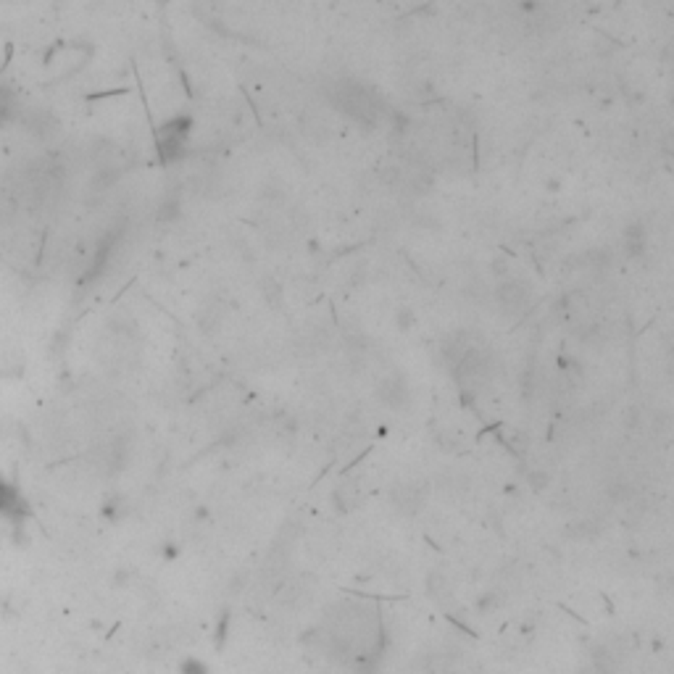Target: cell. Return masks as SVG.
<instances>
[{"label":"cell","mask_w":674,"mask_h":674,"mask_svg":"<svg viewBox=\"0 0 674 674\" xmlns=\"http://www.w3.org/2000/svg\"><path fill=\"white\" fill-rule=\"evenodd\" d=\"M169 130L164 132V137H161V150L167 153L169 158L174 156L176 150L185 148V140H187V121H179V124H167Z\"/></svg>","instance_id":"cell-3"},{"label":"cell","mask_w":674,"mask_h":674,"mask_svg":"<svg viewBox=\"0 0 674 674\" xmlns=\"http://www.w3.org/2000/svg\"><path fill=\"white\" fill-rule=\"evenodd\" d=\"M393 503H395L398 511L403 514H416L419 506L425 503V493L414 485H400V488L393 490Z\"/></svg>","instance_id":"cell-2"},{"label":"cell","mask_w":674,"mask_h":674,"mask_svg":"<svg viewBox=\"0 0 674 674\" xmlns=\"http://www.w3.org/2000/svg\"><path fill=\"white\" fill-rule=\"evenodd\" d=\"M330 98L345 116H351L353 121H361L364 127H374L382 116V106H379L377 95L361 82H348V79L335 82L332 90H330Z\"/></svg>","instance_id":"cell-1"},{"label":"cell","mask_w":674,"mask_h":674,"mask_svg":"<svg viewBox=\"0 0 674 674\" xmlns=\"http://www.w3.org/2000/svg\"><path fill=\"white\" fill-rule=\"evenodd\" d=\"M185 674H208V669H206L201 661H195L193 658V661H187L185 664Z\"/></svg>","instance_id":"cell-4"}]
</instances>
